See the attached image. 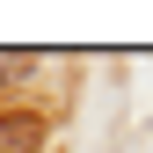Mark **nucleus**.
Returning a JSON list of instances; mask_svg holds the SVG:
<instances>
[{
	"instance_id": "f257e3e1",
	"label": "nucleus",
	"mask_w": 153,
	"mask_h": 153,
	"mask_svg": "<svg viewBox=\"0 0 153 153\" xmlns=\"http://www.w3.org/2000/svg\"><path fill=\"white\" fill-rule=\"evenodd\" d=\"M44 146V117L36 109H0V153H36Z\"/></svg>"
}]
</instances>
